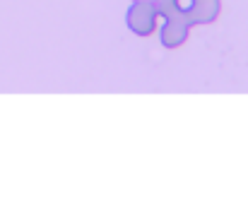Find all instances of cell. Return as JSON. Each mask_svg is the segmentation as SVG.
I'll list each match as a JSON object with an SVG mask.
<instances>
[{
    "label": "cell",
    "instance_id": "obj_1",
    "mask_svg": "<svg viewBox=\"0 0 248 217\" xmlns=\"http://www.w3.org/2000/svg\"><path fill=\"white\" fill-rule=\"evenodd\" d=\"M125 27L135 36H150L159 29V15L152 2L130 0V7L125 10Z\"/></svg>",
    "mask_w": 248,
    "mask_h": 217
},
{
    "label": "cell",
    "instance_id": "obj_2",
    "mask_svg": "<svg viewBox=\"0 0 248 217\" xmlns=\"http://www.w3.org/2000/svg\"><path fill=\"white\" fill-rule=\"evenodd\" d=\"M190 27H193V24H190L186 10L178 12V15L164 17L162 24H159V41H162V46H164V49H178L181 44H186Z\"/></svg>",
    "mask_w": 248,
    "mask_h": 217
},
{
    "label": "cell",
    "instance_id": "obj_3",
    "mask_svg": "<svg viewBox=\"0 0 248 217\" xmlns=\"http://www.w3.org/2000/svg\"><path fill=\"white\" fill-rule=\"evenodd\" d=\"M219 10H222V0H188L186 5V15L193 27L212 24L219 17Z\"/></svg>",
    "mask_w": 248,
    "mask_h": 217
},
{
    "label": "cell",
    "instance_id": "obj_4",
    "mask_svg": "<svg viewBox=\"0 0 248 217\" xmlns=\"http://www.w3.org/2000/svg\"><path fill=\"white\" fill-rule=\"evenodd\" d=\"M152 5H155V10H157L159 19L171 17V15H178V12H183V10H186V7H183L178 0H155Z\"/></svg>",
    "mask_w": 248,
    "mask_h": 217
},
{
    "label": "cell",
    "instance_id": "obj_5",
    "mask_svg": "<svg viewBox=\"0 0 248 217\" xmlns=\"http://www.w3.org/2000/svg\"><path fill=\"white\" fill-rule=\"evenodd\" d=\"M140 2H155V0H140Z\"/></svg>",
    "mask_w": 248,
    "mask_h": 217
}]
</instances>
